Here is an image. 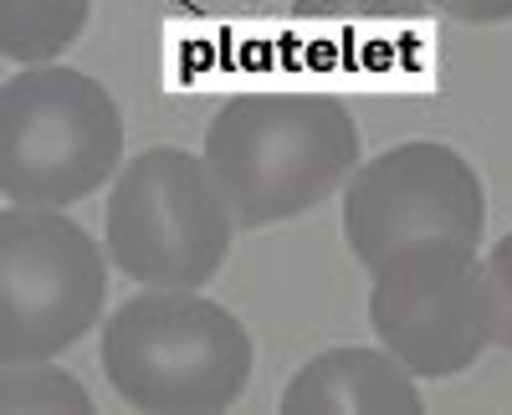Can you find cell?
Instances as JSON below:
<instances>
[{
    "mask_svg": "<svg viewBox=\"0 0 512 415\" xmlns=\"http://www.w3.org/2000/svg\"><path fill=\"white\" fill-rule=\"evenodd\" d=\"M108 246L47 205L0 216V364L57 359L103 323Z\"/></svg>",
    "mask_w": 512,
    "mask_h": 415,
    "instance_id": "cell-6",
    "label": "cell"
},
{
    "mask_svg": "<svg viewBox=\"0 0 512 415\" xmlns=\"http://www.w3.org/2000/svg\"><path fill=\"white\" fill-rule=\"evenodd\" d=\"M487 190L451 144L410 139L364 159L344 185V241L359 267H379L410 241L482 246Z\"/></svg>",
    "mask_w": 512,
    "mask_h": 415,
    "instance_id": "cell-7",
    "label": "cell"
},
{
    "mask_svg": "<svg viewBox=\"0 0 512 415\" xmlns=\"http://www.w3.org/2000/svg\"><path fill=\"white\" fill-rule=\"evenodd\" d=\"M425 16H431V0H292V21L318 31H395L420 26Z\"/></svg>",
    "mask_w": 512,
    "mask_h": 415,
    "instance_id": "cell-11",
    "label": "cell"
},
{
    "mask_svg": "<svg viewBox=\"0 0 512 415\" xmlns=\"http://www.w3.org/2000/svg\"><path fill=\"white\" fill-rule=\"evenodd\" d=\"M431 11L461 26H497V21H512V0H431Z\"/></svg>",
    "mask_w": 512,
    "mask_h": 415,
    "instance_id": "cell-13",
    "label": "cell"
},
{
    "mask_svg": "<svg viewBox=\"0 0 512 415\" xmlns=\"http://www.w3.org/2000/svg\"><path fill=\"white\" fill-rule=\"evenodd\" d=\"M123 170V113L98 77L41 62L6 77L0 98V190L11 205L88 200Z\"/></svg>",
    "mask_w": 512,
    "mask_h": 415,
    "instance_id": "cell-3",
    "label": "cell"
},
{
    "mask_svg": "<svg viewBox=\"0 0 512 415\" xmlns=\"http://www.w3.org/2000/svg\"><path fill=\"white\" fill-rule=\"evenodd\" d=\"M93 0H0V47L11 67L57 62L88 31Z\"/></svg>",
    "mask_w": 512,
    "mask_h": 415,
    "instance_id": "cell-9",
    "label": "cell"
},
{
    "mask_svg": "<svg viewBox=\"0 0 512 415\" xmlns=\"http://www.w3.org/2000/svg\"><path fill=\"white\" fill-rule=\"evenodd\" d=\"M287 415H313V410H369V415H420L425 400L415 390V375L390 349H364V344H338L313 354L282 390Z\"/></svg>",
    "mask_w": 512,
    "mask_h": 415,
    "instance_id": "cell-8",
    "label": "cell"
},
{
    "mask_svg": "<svg viewBox=\"0 0 512 415\" xmlns=\"http://www.w3.org/2000/svg\"><path fill=\"white\" fill-rule=\"evenodd\" d=\"M236 216L210 164L159 144L118 170L108 195V257L139 287H205L221 272Z\"/></svg>",
    "mask_w": 512,
    "mask_h": 415,
    "instance_id": "cell-4",
    "label": "cell"
},
{
    "mask_svg": "<svg viewBox=\"0 0 512 415\" xmlns=\"http://www.w3.org/2000/svg\"><path fill=\"white\" fill-rule=\"evenodd\" d=\"M369 328L410 375L451 380L497 344L487 257L461 241H410L369 272Z\"/></svg>",
    "mask_w": 512,
    "mask_h": 415,
    "instance_id": "cell-5",
    "label": "cell"
},
{
    "mask_svg": "<svg viewBox=\"0 0 512 415\" xmlns=\"http://www.w3.org/2000/svg\"><path fill=\"white\" fill-rule=\"evenodd\" d=\"M0 410L6 415H21V410L88 415L93 395L82 390V380H72L67 369H52V359H26V364H6V375H0Z\"/></svg>",
    "mask_w": 512,
    "mask_h": 415,
    "instance_id": "cell-10",
    "label": "cell"
},
{
    "mask_svg": "<svg viewBox=\"0 0 512 415\" xmlns=\"http://www.w3.org/2000/svg\"><path fill=\"white\" fill-rule=\"evenodd\" d=\"M487 277L497 293V344L512 349V231L487 252Z\"/></svg>",
    "mask_w": 512,
    "mask_h": 415,
    "instance_id": "cell-12",
    "label": "cell"
},
{
    "mask_svg": "<svg viewBox=\"0 0 512 415\" xmlns=\"http://www.w3.org/2000/svg\"><path fill=\"white\" fill-rule=\"evenodd\" d=\"M98 359L123 405L216 415L246 395L256 349L246 323L195 287H144L103 323Z\"/></svg>",
    "mask_w": 512,
    "mask_h": 415,
    "instance_id": "cell-2",
    "label": "cell"
},
{
    "mask_svg": "<svg viewBox=\"0 0 512 415\" xmlns=\"http://www.w3.org/2000/svg\"><path fill=\"white\" fill-rule=\"evenodd\" d=\"M210 164L236 226L308 216L359 170V123L328 93H236L205 129Z\"/></svg>",
    "mask_w": 512,
    "mask_h": 415,
    "instance_id": "cell-1",
    "label": "cell"
}]
</instances>
